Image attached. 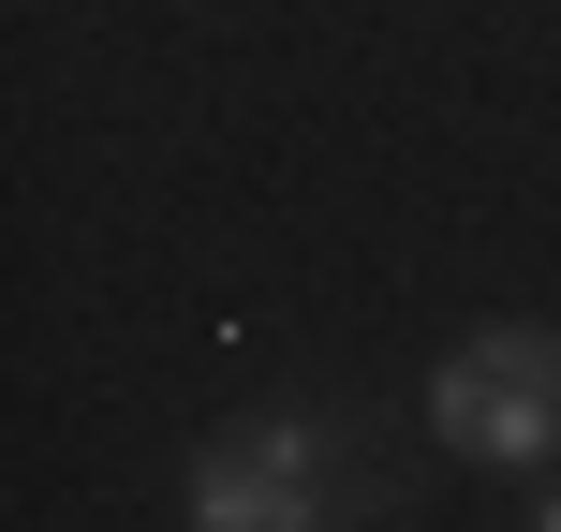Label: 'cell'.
Returning <instances> with one entry per match:
<instances>
[{
    "mask_svg": "<svg viewBox=\"0 0 561 532\" xmlns=\"http://www.w3.org/2000/svg\"><path fill=\"white\" fill-rule=\"evenodd\" d=\"M428 429H444L458 459H547V444H561V340L488 326L473 355H444V385H428Z\"/></svg>",
    "mask_w": 561,
    "mask_h": 532,
    "instance_id": "cell-1",
    "label": "cell"
},
{
    "mask_svg": "<svg viewBox=\"0 0 561 532\" xmlns=\"http://www.w3.org/2000/svg\"><path fill=\"white\" fill-rule=\"evenodd\" d=\"M193 532H325V429H237L193 459Z\"/></svg>",
    "mask_w": 561,
    "mask_h": 532,
    "instance_id": "cell-2",
    "label": "cell"
},
{
    "mask_svg": "<svg viewBox=\"0 0 561 532\" xmlns=\"http://www.w3.org/2000/svg\"><path fill=\"white\" fill-rule=\"evenodd\" d=\"M547 532H561V503H547Z\"/></svg>",
    "mask_w": 561,
    "mask_h": 532,
    "instance_id": "cell-3",
    "label": "cell"
}]
</instances>
